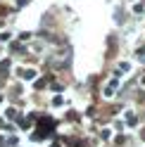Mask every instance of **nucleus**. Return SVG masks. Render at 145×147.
<instances>
[{
    "mask_svg": "<svg viewBox=\"0 0 145 147\" xmlns=\"http://www.w3.org/2000/svg\"><path fill=\"white\" fill-rule=\"evenodd\" d=\"M114 90H117V78L107 83V88H105V95H107V97H110V95H114Z\"/></svg>",
    "mask_w": 145,
    "mask_h": 147,
    "instance_id": "obj_2",
    "label": "nucleus"
},
{
    "mask_svg": "<svg viewBox=\"0 0 145 147\" xmlns=\"http://www.w3.org/2000/svg\"><path fill=\"white\" fill-rule=\"evenodd\" d=\"M136 57H138V59H145V48H138V50H136Z\"/></svg>",
    "mask_w": 145,
    "mask_h": 147,
    "instance_id": "obj_3",
    "label": "nucleus"
},
{
    "mask_svg": "<svg viewBox=\"0 0 145 147\" xmlns=\"http://www.w3.org/2000/svg\"><path fill=\"white\" fill-rule=\"evenodd\" d=\"M3 145H5V140H3V138H0V147H3Z\"/></svg>",
    "mask_w": 145,
    "mask_h": 147,
    "instance_id": "obj_5",
    "label": "nucleus"
},
{
    "mask_svg": "<svg viewBox=\"0 0 145 147\" xmlns=\"http://www.w3.org/2000/svg\"><path fill=\"white\" fill-rule=\"evenodd\" d=\"M7 116H10V119H17V109H7Z\"/></svg>",
    "mask_w": 145,
    "mask_h": 147,
    "instance_id": "obj_4",
    "label": "nucleus"
},
{
    "mask_svg": "<svg viewBox=\"0 0 145 147\" xmlns=\"http://www.w3.org/2000/svg\"><path fill=\"white\" fill-rule=\"evenodd\" d=\"M19 76H22L24 81H33V78H36V71H33V69H19Z\"/></svg>",
    "mask_w": 145,
    "mask_h": 147,
    "instance_id": "obj_1",
    "label": "nucleus"
}]
</instances>
